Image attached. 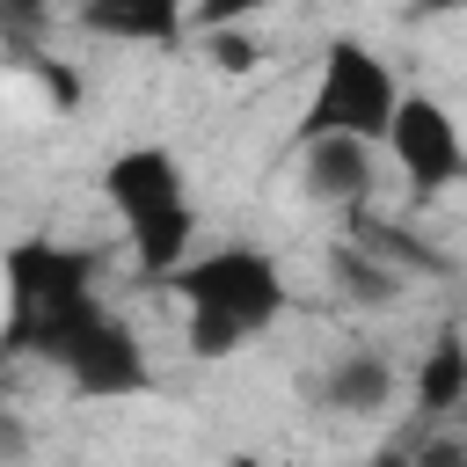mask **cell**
Returning <instances> with one entry per match:
<instances>
[{
	"instance_id": "cell-6",
	"label": "cell",
	"mask_w": 467,
	"mask_h": 467,
	"mask_svg": "<svg viewBox=\"0 0 467 467\" xmlns=\"http://www.w3.org/2000/svg\"><path fill=\"white\" fill-rule=\"evenodd\" d=\"M102 197L117 204L124 226H153V219L190 204V175H182V161L168 146H124L102 168Z\"/></svg>"
},
{
	"instance_id": "cell-2",
	"label": "cell",
	"mask_w": 467,
	"mask_h": 467,
	"mask_svg": "<svg viewBox=\"0 0 467 467\" xmlns=\"http://www.w3.org/2000/svg\"><path fill=\"white\" fill-rule=\"evenodd\" d=\"M161 285L182 292L190 358H234L241 343H255L285 314V270H277V255H263L248 241H226L212 255H182Z\"/></svg>"
},
{
	"instance_id": "cell-15",
	"label": "cell",
	"mask_w": 467,
	"mask_h": 467,
	"mask_svg": "<svg viewBox=\"0 0 467 467\" xmlns=\"http://www.w3.org/2000/svg\"><path fill=\"white\" fill-rule=\"evenodd\" d=\"M22 73H36V88H44L58 109H73V102H80V80H73V66H58V58L29 51V58H22Z\"/></svg>"
},
{
	"instance_id": "cell-8",
	"label": "cell",
	"mask_w": 467,
	"mask_h": 467,
	"mask_svg": "<svg viewBox=\"0 0 467 467\" xmlns=\"http://www.w3.org/2000/svg\"><path fill=\"white\" fill-rule=\"evenodd\" d=\"M80 22L117 44H182L190 36L182 0H80Z\"/></svg>"
},
{
	"instance_id": "cell-7",
	"label": "cell",
	"mask_w": 467,
	"mask_h": 467,
	"mask_svg": "<svg viewBox=\"0 0 467 467\" xmlns=\"http://www.w3.org/2000/svg\"><path fill=\"white\" fill-rule=\"evenodd\" d=\"M372 161L379 146L358 139V131H321V139H299V175H306V197L328 204V212H350L372 197Z\"/></svg>"
},
{
	"instance_id": "cell-11",
	"label": "cell",
	"mask_w": 467,
	"mask_h": 467,
	"mask_svg": "<svg viewBox=\"0 0 467 467\" xmlns=\"http://www.w3.org/2000/svg\"><path fill=\"white\" fill-rule=\"evenodd\" d=\"M328 285H336L343 299H358V306H387V299L401 292V270H394L387 255H372L365 241L343 234V241L328 248Z\"/></svg>"
},
{
	"instance_id": "cell-18",
	"label": "cell",
	"mask_w": 467,
	"mask_h": 467,
	"mask_svg": "<svg viewBox=\"0 0 467 467\" xmlns=\"http://www.w3.org/2000/svg\"><path fill=\"white\" fill-rule=\"evenodd\" d=\"M460 416H467V401H460Z\"/></svg>"
},
{
	"instance_id": "cell-4",
	"label": "cell",
	"mask_w": 467,
	"mask_h": 467,
	"mask_svg": "<svg viewBox=\"0 0 467 467\" xmlns=\"http://www.w3.org/2000/svg\"><path fill=\"white\" fill-rule=\"evenodd\" d=\"M379 146L394 153V168L409 175V190H452L460 175H467V139H460V124H452V109L438 102V95H423V88H401L394 95V117H387V131H379Z\"/></svg>"
},
{
	"instance_id": "cell-10",
	"label": "cell",
	"mask_w": 467,
	"mask_h": 467,
	"mask_svg": "<svg viewBox=\"0 0 467 467\" xmlns=\"http://www.w3.org/2000/svg\"><path fill=\"white\" fill-rule=\"evenodd\" d=\"M409 394L423 416H460V401H467V336L460 328H438V343L416 358Z\"/></svg>"
},
{
	"instance_id": "cell-17",
	"label": "cell",
	"mask_w": 467,
	"mask_h": 467,
	"mask_svg": "<svg viewBox=\"0 0 467 467\" xmlns=\"http://www.w3.org/2000/svg\"><path fill=\"white\" fill-rule=\"evenodd\" d=\"M409 7H416V15H452L460 0H409Z\"/></svg>"
},
{
	"instance_id": "cell-9",
	"label": "cell",
	"mask_w": 467,
	"mask_h": 467,
	"mask_svg": "<svg viewBox=\"0 0 467 467\" xmlns=\"http://www.w3.org/2000/svg\"><path fill=\"white\" fill-rule=\"evenodd\" d=\"M314 401L336 416H372L394 401V365L379 350H336V365L314 379Z\"/></svg>"
},
{
	"instance_id": "cell-3",
	"label": "cell",
	"mask_w": 467,
	"mask_h": 467,
	"mask_svg": "<svg viewBox=\"0 0 467 467\" xmlns=\"http://www.w3.org/2000/svg\"><path fill=\"white\" fill-rule=\"evenodd\" d=\"M394 95H401L394 66H387L372 44L336 36V44L321 51V73H314V95H306V117H299V131H292V139L358 131V139H372V146H379V131H387V117H394Z\"/></svg>"
},
{
	"instance_id": "cell-5",
	"label": "cell",
	"mask_w": 467,
	"mask_h": 467,
	"mask_svg": "<svg viewBox=\"0 0 467 467\" xmlns=\"http://www.w3.org/2000/svg\"><path fill=\"white\" fill-rule=\"evenodd\" d=\"M58 372H66V387H73L80 401H131V394H146V387H153V365H146L139 328H131L124 314H109V306H102V314L66 343Z\"/></svg>"
},
{
	"instance_id": "cell-13",
	"label": "cell",
	"mask_w": 467,
	"mask_h": 467,
	"mask_svg": "<svg viewBox=\"0 0 467 467\" xmlns=\"http://www.w3.org/2000/svg\"><path fill=\"white\" fill-rule=\"evenodd\" d=\"M204 51H212L219 73H255V66H263V44H255L241 22H234V29H204Z\"/></svg>"
},
{
	"instance_id": "cell-16",
	"label": "cell",
	"mask_w": 467,
	"mask_h": 467,
	"mask_svg": "<svg viewBox=\"0 0 467 467\" xmlns=\"http://www.w3.org/2000/svg\"><path fill=\"white\" fill-rule=\"evenodd\" d=\"M22 445H29V431H22V423L0 409V452H22Z\"/></svg>"
},
{
	"instance_id": "cell-1",
	"label": "cell",
	"mask_w": 467,
	"mask_h": 467,
	"mask_svg": "<svg viewBox=\"0 0 467 467\" xmlns=\"http://www.w3.org/2000/svg\"><path fill=\"white\" fill-rule=\"evenodd\" d=\"M0 285H7V314H0V365L7 358H44L58 365L66 343L102 314L95 292V255L58 241V234H22L0 248Z\"/></svg>"
},
{
	"instance_id": "cell-12",
	"label": "cell",
	"mask_w": 467,
	"mask_h": 467,
	"mask_svg": "<svg viewBox=\"0 0 467 467\" xmlns=\"http://www.w3.org/2000/svg\"><path fill=\"white\" fill-rule=\"evenodd\" d=\"M51 15H58V0H0V51H7L15 66H22L29 51H44Z\"/></svg>"
},
{
	"instance_id": "cell-14",
	"label": "cell",
	"mask_w": 467,
	"mask_h": 467,
	"mask_svg": "<svg viewBox=\"0 0 467 467\" xmlns=\"http://www.w3.org/2000/svg\"><path fill=\"white\" fill-rule=\"evenodd\" d=\"M270 0H190V29H234V22H255Z\"/></svg>"
}]
</instances>
